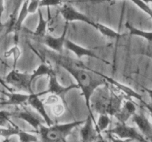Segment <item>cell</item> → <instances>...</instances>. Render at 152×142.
I'll list each match as a JSON object with an SVG mask.
<instances>
[{
    "mask_svg": "<svg viewBox=\"0 0 152 142\" xmlns=\"http://www.w3.org/2000/svg\"><path fill=\"white\" fill-rule=\"evenodd\" d=\"M68 25H69V24H68V22H66L65 27H64V30L60 36L54 37L46 34L44 36L41 37L42 43L44 44L45 46H47L48 48H50V50H52L55 53L62 54L64 45H65V39H66V34L67 32H68Z\"/></svg>",
    "mask_w": 152,
    "mask_h": 142,
    "instance_id": "obj_9",
    "label": "cell"
},
{
    "mask_svg": "<svg viewBox=\"0 0 152 142\" xmlns=\"http://www.w3.org/2000/svg\"><path fill=\"white\" fill-rule=\"evenodd\" d=\"M60 98L59 96H56V95L50 94V96H48L47 99H45V101L44 102L45 104H50V105H54L56 104L59 103V99Z\"/></svg>",
    "mask_w": 152,
    "mask_h": 142,
    "instance_id": "obj_32",
    "label": "cell"
},
{
    "mask_svg": "<svg viewBox=\"0 0 152 142\" xmlns=\"http://www.w3.org/2000/svg\"><path fill=\"white\" fill-rule=\"evenodd\" d=\"M53 72H55V71L53 70V67L50 66V64L48 63L47 61L44 60V59H43L42 60V62L40 63V64L31 74V80L34 81L37 77L44 76V75L49 76Z\"/></svg>",
    "mask_w": 152,
    "mask_h": 142,
    "instance_id": "obj_19",
    "label": "cell"
},
{
    "mask_svg": "<svg viewBox=\"0 0 152 142\" xmlns=\"http://www.w3.org/2000/svg\"><path fill=\"white\" fill-rule=\"evenodd\" d=\"M49 83L48 89L45 91L39 93V96H42V95L46 94H53L56 95V96H59L62 101L65 102V94L68 93L69 90H72V89L77 88L79 89V87L77 84H71L70 86H63L59 82L57 79V76H56V72H53V73L50 74L49 75Z\"/></svg>",
    "mask_w": 152,
    "mask_h": 142,
    "instance_id": "obj_7",
    "label": "cell"
},
{
    "mask_svg": "<svg viewBox=\"0 0 152 142\" xmlns=\"http://www.w3.org/2000/svg\"><path fill=\"white\" fill-rule=\"evenodd\" d=\"M19 130L20 128L12 122L11 126H9L8 127H0V137L4 138V141H8L10 137L17 135Z\"/></svg>",
    "mask_w": 152,
    "mask_h": 142,
    "instance_id": "obj_24",
    "label": "cell"
},
{
    "mask_svg": "<svg viewBox=\"0 0 152 142\" xmlns=\"http://www.w3.org/2000/svg\"><path fill=\"white\" fill-rule=\"evenodd\" d=\"M96 121L94 118L89 114L85 120L83 126L80 129V136L81 142H95L98 136L96 128Z\"/></svg>",
    "mask_w": 152,
    "mask_h": 142,
    "instance_id": "obj_10",
    "label": "cell"
},
{
    "mask_svg": "<svg viewBox=\"0 0 152 142\" xmlns=\"http://www.w3.org/2000/svg\"><path fill=\"white\" fill-rule=\"evenodd\" d=\"M28 0H25L22 2V6H21V9L19 10V13H18L17 17H16V20H15L14 25H13V29H12V32L14 33L15 34V38L16 36L18 37V33L20 31L24 22L26 19L27 16L29 15V13H28Z\"/></svg>",
    "mask_w": 152,
    "mask_h": 142,
    "instance_id": "obj_18",
    "label": "cell"
},
{
    "mask_svg": "<svg viewBox=\"0 0 152 142\" xmlns=\"http://www.w3.org/2000/svg\"><path fill=\"white\" fill-rule=\"evenodd\" d=\"M29 95L28 93L25 94V93L7 92L6 94L7 99L0 101V105H13L16 106H23L25 105V103L28 102Z\"/></svg>",
    "mask_w": 152,
    "mask_h": 142,
    "instance_id": "obj_16",
    "label": "cell"
},
{
    "mask_svg": "<svg viewBox=\"0 0 152 142\" xmlns=\"http://www.w3.org/2000/svg\"><path fill=\"white\" fill-rule=\"evenodd\" d=\"M21 54H22V52H21L20 48L18 46L17 44H15L13 47H10L9 50H7V51L4 53V57L8 58L10 56H13V68H16V63H17L18 60L20 58Z\"/></svg>",
    "mask_w": 152,
    "mask_h": 142,
    "instance_id": "obj_25",
    "label": "cell"
},
{
    "mask_svg": "<svg viewBox=\"0 0 152 142\" xmlns=\"http://www.w3.org/2000/svg\"><path fill=\"white\" fill-rule=\"evenodd\" d=\"M4 81L7 84L13 86L21 91L26 92L28 94L34 93L31 87L33 81L31 80V74L22 72L16 68H13L5 76Z\"/></svg>",
    "mask_w": 152,
    "mask_h": 142,
    "instance_id": "obj_3",
    "label": "cell"
},
{
    "mask_svg": "<svg viewBox=\"0 0 152 142\" xmlns=\"http://www.w3.org/2000/svg\"><path fill=\"white\" fill-rule=\"evenodd\" d=\"M108 138L111 141V142H132L133 141L130 140V139H121L119 138L115 137V136L112 135L108 134Z\"/></svg>",
    "mask_w": 152,
    "mask_h": 142,
    "instance_id": "obj_33",
    "label": "cell"
},
{
    "mask_svg": "<svg viewBox=\"0 0 152 142\" xmlns=\"http://www.w3.org/2000/svg\"><path fill=\"white\" fill-rule=\"evenodd\" d=\"M104 133L117 136V138L121 139H130L133 141H136L138 142H148L136 127L120 122L117 123L114 128L105 130Z\"/></svg>",
    "mask_w": 152,
    "mask_h": 142,
    "instance_id": "obj_5",
    "label": "cell"
},
{
    "mask_svg": "<svg viewBox=\"0 0 152 142\" xmlns=\"http://www.w3.org/2000/svg\"></svg>",
    "mask_w": 152,
    "mask_h": 142,
    "instance_id": "obj_46",
    "label": "cell"
},
{
    "mask_svg": "<svg viewBox=\"0 0 152 142\" xmlns=\"http://www.w3.org/2000/svg\"><path fill=\"white\" fill-rule=\"evenodd\" d=\"M4 99H4V98H3V97L0 96V101H3V100H4Z\"/></svg>",
    "mask_w": 152,
    "mask_h": 142,
    "instance_id": "obj_43",
    "label": "cell"
},
{
    "mask_svg": "<svg viewBox=\"0 0 152 142\" xmlns=\"http://www.w3.org/2000/svg\"><path fill=\"white\" fill-rule=\"evenodd\" d=\"M142 1H143L144 3H145V4H148L149 3H152V0H141Z\"/></svg>",
    "mask_w": 152,
    "mask_h": 142,
    "instance_id": "obj_39",
    "label": "cell"
},
{
    "mask_svg": "<svg viewBox=\"0 0 152 142\" xmlns=\"http://www.w3.org/2000/svg\"><path fill=\"white\" fill-rule=\"evenodd\" d=\"M2 29H3V25H2V26H1V27H0V33L1 32V30H2ZM0 62H2V63H4V62H3V60H2V59H1V57H0Z\"/></svg>",
    "mask_w": 152,
    "mask_h": 142,
    "instance_id": "obj_40",
    "label": "cell"
},
{
    "mask_svg": "<svg viewBox=\"0 0 152 142\" xmlns=\"http://www.w3.org/2000/svg\"><path fill=\"white\" fill-rule=\"evenodd\" d=\"M62 142H67V141H66V139H64V140H62Z\"/></svg>",
    "mask_w": 152,
    "mask_h": 142,
    "instance_id": "obj_44",
    "label": "cell"
},
{
    "mask_svg": "<svg viewBox=\"0 0 152 142\" xmlns=\"http://www.w3.org/2000/svg\"><path fill=\"white\" fill-rule=\"evenodd\" d=\"M59 13L62 15V18L66 20L67 22L80 21V22H85V23L95 28V22L94 21H92L88 16L85 15L84 13L78 11L71 4H62V7L59 8Z\"/></svg>",
    "mask_w": 152,
    "mask_h": 142,
    "instance_id": "obj_8",
    "label": "cell"
},
{
    "mask_svg": "<svg viewBox=\"0 0 152 142\" xmlns=\"http://www.w3.org/2000/svg\"><path fill=\"white\" fill-rule=\"evenodd\" d=\"M37 13H38L39 20L35 31L34 32V35L36 36L41 38V37L44 36L45 35L47 34L46 33H47L48 24V22L47 19H45L41 9H39Z\"/></svg>",
    "mask_w": 152,
    "mask_h": 142,
    "instance_id": "obj_22",
    "label": "cell"
},
{
    "mask_svg": "<svg viewBox=\"0 0 152 142\" xmlns=\"http://www.w3.org/2000/svg\"><path fill=\"white\" fill-rule=\"evenodd\" d=\"M125 26L129 30V34L131 36L141 37V38H143L145 40H147L148 42H152V31H145L138 29L136 27L133 26L132 24L129 23V22H126Z\"/></svg>",
    "mask_w": 152,
    "mask_h": 142,
    "instance_id": "obj_20",
    "label": "cell"
},
{
    "mask_svg": "<svg viewBox=\"0 0 152 142\" xmlns=\"http://www.w3.org/2000/svg\"><path fill=\"white\" fill-rule=\"evenodd\" d=\"M64 111H65V107H64V105L62 104L57 103L53 105V112L56 116H59V115H62Z\"/></svg>",
    "mask_w": 152,
    "mask_h": 142,
    "instance_id": "obj_31",
    "label": "cell"
},
{
    "mask_svg": "<svg viewBox=\"0 0 152 142\" xmlns=\"http://www.w3.org/2000/svg\"><path fill=\"white\" fill-rule=\"evenodd\" d=\"M104 77H105L106 81H108L111 85H112L114 87H116V88L118 89L121 93H123V94L126 95L127 98H129V99L134 98V99L139 100L141 103L143 101V99H142V97L141 96V95H140L139 93H137L136 91H134L133 89L130 88V87H127V86L124 85V84H122L121 83L118 82V81H116V80L113 79L111 77H108L105 75H104Z\"/></svg>",
    "mask_w": 152,
    "mask_h": 142,
    "instance_id": "obj_17",
    "label": "cell"
},
{
    "mask_svg": "<svg viewBox=\"0 0 152 142\" xmlns=\"http://www.w3.org/2000/svg\"><path fill=\"white\" fill-rule=\"evenodd\" d=\"M112 0H93L94 2H104V1H110Z\"/></svg>",
    "mask_w": 152,
    "mask_h": 142,
    "instance_id": "obj_38",
    "label": "cell"
},
{
    "mask_svg": "<svg viewBox=\"0 0 152 142\" xmlns=\"http://www.w3.org/2000/svg\"><path fill=\"white\" fill-rule=\"evenodd\" d=\"M151 58H152V56H151Z\"/></svg>",
    "mask_w": 152,
    "mask_h": 142,
    "instance_id": "obj_45",
    "label": "cell"
},
{
    "mask_svg": "<svg viewBox=\"0 0 152 142\" xmlns=\"http://www.w3.org/2000/svg\"><path fill=\"white\" fill-rule=\"evenodd\" d=\"M131 1L134 3L135 5L137 6L141 10L144 12V13H146L148 16L152 19V8L150 7L148 4H145L143 1H142L141 0H130Z\"/></svg>",
    "mask_w": 152,
    "mask_h": 142,
    "instance_id": "obj_27",
    "label": "cell"
},
{
    "mask_svg": "<svg viewBox=\"0 0 152 142\" xmlns=\"http://www.w3.org/2000/svg\"><path fill=\"white\" fill-rule=\"evenodd\" d=\"M4 11V0H0V27L2 26L1 24V18Z\"/></svg>",
    "mask_w": 152,
    "mask_h": 142,
    "instance_id": "obj_34",
    "label": "cell"
},
{
    "mask_svg": "<svg viewBox=\"0 0 152 142\" xmlns=\"http://www.w3.org/2000/svg\"><path fill=\"white\" fill-rule=\"evenodd\" d=\"M17 135L19 137V142H39V138L37 136L21 129Z\"/></svg>",
    "mask_w": 152,
    "mask_h": 142,
    "instance_id": "obj_26",
    "label": "cell"
},
{
    "mask_svg": "<svg viewBox=\"0 0 152 142\" xmlns=\"http://www.w3.org/2000/svg\"><path fill=\"white\" fill-rule=\"evenodd\" d=\"M137 112V104L131 99H126L120 110L114 115L118 122L126 124L129 118H132Z\"/></svg>",
    "mask_w": 152,
    "mask_h": 142,
    "instance_id": "obj_14",
    "label": "cell"
},
{
    "mask_svg": "<svg viewBox=\"0 0 152 142\" xmlns=\"http://www.w3.org/2000/svg\"><path fill=\"white\" fill-rule=\"evenodd\" d=\"M24 1H25V0H19V4H18V7H19V4H21V2H22H22H23Z\"/></svg>",
    "mask_w": 152,
    "mask_h": 142,
    "instance_id": "obj_42",
    "label": "cell"
},
{
    "mask_svg": "<svg viewBox=\"0 0 152 142\" xmlns=\"http://www.w3.org/2000/svg\"><path fill=\"white\" fill-rule=\"evenodd\" d=\"M142 88H143V90L148 93V96H149L150 99H151V104H150V105L152 106V89L148 88V87H142Z\"/></svg>",
    "mask_w": 152,
    "mask_h": 142,
    "instance_id": "obj_37",
    "label": "cell"
},
{
    "mask_svg": "<svg viewBox=\"0 0 152 142\" xmlns=\"http://www.w3.org/2000/svg\"><path fill=\"white\" fill-rule=\"evenodd\" d=\"M40 8V0H28V10L29 14H34Z\"/></svg>",
    "mask_w": 152,
    "mask_h": 142,
    "instance_id": "obj_29",
    "label": "cell"
},
{
    "mask_svg": "<svg viewBox=\"0 0 152 142\" xmlns=\"http://www.w3.org/2000/svg\"><path fill=\"white\" fill-rule=\"evenodd\" d=\"M62 4V0H40V7H46L49 8L51 6H59Z\"/></svg>",
    "mask_w": 152,
    "mask_h": 142,
    "instance_id": "obj_30",
    "label": "cell"
},
{
    "mask_svg": "<svg viewBox=\"0 0 152 142\" xmlns=\"http://www.w3.org/2000/svg\"><path fill=\"white\" fill-rule=\"evenodd\" d=\"M11 117L12 112L6 110H0V127H4L7 124H11Z\"/></svg>",
    "mask_w": 152,
    "mask_h": 142,
    "instance_id": "obj_28",
    "label": "cell"
},
{
    "mask_svg": "<svg viewBox=\"0 0 152 142\" xmlns=\"http://www.w3.org/2000/svg\"><path fill=\"white\" fill-rule=\"evenodd\" d=\"M12 117L25 121L35 130L37 133L40 126L45 124L44 120L38 113L32 112L25 105L16 106L15 111L12 112Z\"/></svg>",
    "mask_w": 152,
    "mask_h": 142,
    "instance_id": "obj_6",
    "label": "cell"
},
{
    "mask_svg": "<svg viewBox=\"0 0 152 142\" xmlns=\"http://www.w3.org/2000/svg\"><path fill=\"white\" fill-rule=\"evenodd\" d=\"M111 123V119L110 115H108L106 113L99 114L97 121H96L95 128H96L98 133H102L107 130Z\"/></svg>",
    "mask_w": 152,
    "mask_h": 142,
    "instance_id": "obj_23",
    "label": "cell"
},
{
    "mask_svg": "<svg viewBox=\"0 0 152 142\" xmlns=\"http://www.w3.org/2000/svg\"><path fill=\"white\" fill-rule=\"evenodd\" d=\"M28 104L34 108L36 112L44 120L45 124L46 126H51L53 124L51 118L48 115L47 111L45 109V104L44 102L39 99V96L38 93H31L29 95V98L28 99Z\"/></svg>",
    "mask_w": 152,
    "mask_h": 142,
    "instance_id": "obj_12",
    "label": "cell"
},
{
    "mask_svg": "<svg viewBox=\"0 0 152 142\" xmlns=\"http://www.w3.org/2000/svg\"><path fill=\"white\" fill-rule=\"evenodd\" d=\"M85 120H82L66 124H53L51 126L42 124L37 133L40 135L41 142H59L66 139L74 128L83 124Z\"/></svg>",
    "mask_w": 152,
    "mask_h": 142,
    "instance_id": "obj_2",
    "label": "cell"
},
{
    "mask_svg": "<svg viewBox=\"0 0 152 142\" xmlns=\"http://www.w3.org/2000/svg\"><path fill=\"white\" fill-rule=\"evenodd\" d=\"M95 142H109L107 139H105L103 136L102 135V133H98V136Z\"/></svg>",
    "mask_w": 152,
    "mask_h": 142,
    "instance_id": "obj_36",
    "label": "cell"
},
{
    "mask_svg": "<svg viewBox=\"0 0 152 142\" xmlns=\"http://www.w3.org/2000/svg\"><path fill=\"white\" fill-rule=\"evenodd\" d=\"M47 53L48 56L51 58L55 63L64 68L76 80L79 89L81 90L82 94L84 96L89 114L94 118L91 109L90 100L95 90L108 82L104 77V74L89 69L80 61H75L55 52L47 51Z\"/></svg>",
    "mask_w": 152,
    "mask_h": 142,
    "instance_id": "obj_1",
    "label": "cell"
},
{
    "mask_svg": "<svg viewBox=\"0 0 152 142\" xmlns=\"http://www.w3.org/2000/svg\"><path fill=\"white\" fill-rule=\"evenodd\" d=\"M64 47H65L67 50H69V51L72 52L75 56H77V57L78 58V59H81L83 56H88V57H91L96 59H99V60H101L102 62H105V63H108L106 61H104L103 59H101L99 56H98L95 53L94 50H91V49L86 48V47H83V46L79 45V44L74 43V41L67 39V38L65 39Z\"/></svg>",
    "mask_w": 152,
    "mask_h": 142,
    "instance_id": "obj_13",
    "label": "cell"
},
{
    "mask_svg": "<svg viewBox=\"0 0 152 142\" xmlns=\"http://www.w3.org/2000/svg\"><path fill=\"white\" fill-rule=\"evenodd\" d=\"M132 121L137 127L141 134L148 142H152V123L142 112L135 113L132 117Z\"/></svg>",
    "mask_w": 152,
    "mask_h": 142,
    "instance_id": "obj_11",
    "label": "cell"
},
{
    "mask_svg": "<svg viewBox=\"0 0 152 142\" xmlns=\"http://www.w3.org/2000/svg\"><path fill=\"white\" fill-rule=\"evenodd\" d=\"M94 28L98 30L102 35H103L104 36L108 37V38L119 39V38H120L121 37H123V34L117 32V31L114 30V29H112V28H110V27L103 25V24L99 23V22H95Z\"/></svg>",
    "mask_w": 152,
    "mask_h": 142,
    "instance_id": "obj_21",
    "label": "cell"
},
{
    "mask_svg": "<svg viewBox=\"0 0 152 142\" xmlns=\"http://www.w3.org/2000/svg\"><path fill=\"white\" fill-rule=\"evenodd\" d=\"M0 93H2V94H4V95H6V94H7V92H6L5 90H1V89H0Z\"/></svg>",
    "mask_w": 152,
    "mask_h": 142,
    "instance_id": "obj_41",
    "label": "cell"
},
{
    "mask_svg": "<svg viewBox=\"0 0 152 142\" xmlns=\"http://www.w3.org/2000/svg\"><path fill=\"white\" fill-rule=\"evenodd\" d=\"M142 105H143V106H145V107L148 110V112H149V113H150V115H151V120H152V106L150 105V104L146 103L145 101H143L142 102Z\"/></svg>",
    "mask_w": 152,
    "mask_h": 142,
    "instance_id": "obj_35",
    "label": "cell"
},
{
    "mask_svg": "<svg viewBox=\"0 0 152 142\" xmlns=\"http://www.w3.org/2000/svg\"><path fill=\"white\" fill-rule=\"evenodd\" d=\"M126 99H129V98L126 97V95H124L121 92L120 93H117L116 90L112 89V87H111L109 101H108L106 109V114H108L111 117L114 116L120 110Z\"/></svg>",
    "mask_w": 152,
    "mask_h": 142,
    "instance_id": "obj_15",
    "label": "cell"
},
{
    "mask_svg": "<svg viewBox=\"0 0 152 142\" xmlns=\"http://www.w3.org/2000/svg\"><path fill=\"white\" fill-rule=\"evenodd\" d=\"M110 94H111V87L108 82L98 87L91 98L90 105L91 110L93 109L98 114L106 113Z\"/></svg>",
    "mask_w": 152,
    "mask_h": 142,
    "instance_id": "obj_4",
    "label": "cell"
}]
</instances>
